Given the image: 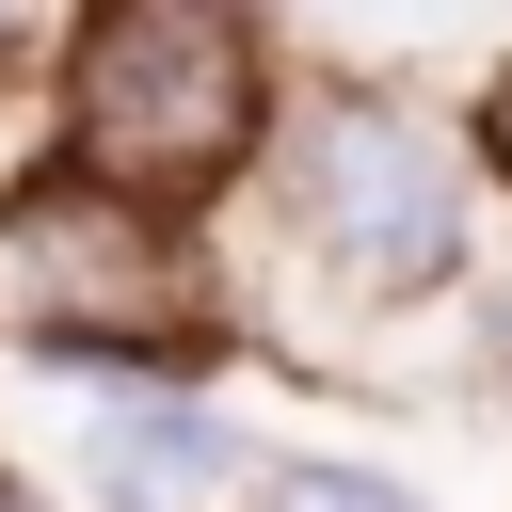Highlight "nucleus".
I'll return each mask as SVG.
<instances>
[{
    "instance_id": "obj_1",
    "label": "nucleus",
    "mask_w": 512,
    "mask_h": 512,
    "mask_svg": "<svg viewBox=\"0 0 512 512\" xmlns=\"http://www.w3.org/2000/svg\"><path fill=\"white\" fill-rule=\"evenodd\" d=\"M240 128H256V32L240 16H208V0H112L96 32H80V160H96V192H192V176H224L240 160Z\"/></svg>"
},
{
    "instance_id": "obj_2",
    "label": "nucleus",
    "mask_w": 512,
    "mask_h": 512,
    "mask_svg": "<svg viewBox=\"0 0 512 512\" xmlns=\"http://www.w3.org/2000/svg\"><path fill=\"white\" fill-rule=\"evenodd\" d=\"M0 320L16 336H64L96 368H144L192 336V256L128 208V192H16L0 208Z\"/></svg>"
},
{
    "instance_id": "obj_3",
    "label": "nucleus",
    "mask_w": 512,
    "mask_h": 512,
    "mask_svg": "<svg viewBox=\"0 0 512 512\" xmlns=\"http://www.w3.org/2000/svg\"><path fill=\"white\" fill-rule=\"evenodd\" d=\"M288 208H304V240H320L352 288H416V272H448V240H464L448 144H432L416 112H384V96H320V112H304Z\"/></svg>"
},
{
    "instance_id": "obj_4",
    "label": "nucleus",
    "mask_w": 512,
    "mask_h": 512,
    "mask_svg": "<svg viewBox=\"0 0 512 512\" xmlns=\"http://www.w3.org/2000/svg\"><path fill=\"white\" fill-rule=\"evenodd\" d=\"M16 448L64 480V512H208V480L240 464L224 416L160 368H64V384H16Z\"/></svg>"
},
{
    "instance_id": "obj_5",
    "label": "nucleus",
    "mask_w": 512,
    "mask_h": 512,
    "mask_svg": "<svg viewBox=\"0 0 512 512\" xmlns=\"http://www.w3.org/2000/svg\"><path fill=\"white\" fill-rule=\"evenodd\" d=\"M288 512H416L400 480H352V464H320V480H288Z\"/></svg>"
},
{
    "instance_id": "obj_6",
    "label": "nucleus",
    "mask_w": 512,
    "mask_h": 512,
    "mask_svg": "<svg viewBox=\"0 0 512 512\" xmlns=\"http://www.w3.org/2000/svg\"><path fill=\"white\" fill-rule=\"evenodd\" d=\"M496 160H512V80H496Z\"/></svg>"
},
{
    "instance_id": "obj_7",
    "label": "nucleus",
    "mask_w": 512,
    "mask_h": 512,
    "mask_svg": "<svg viewBox=\"0 0 512 512\" xmlns=\"http://www.w3.org/2000/svg\"><path fill=\"white\" fill-rule=\"evenodd\" d=\"M496 352H512V320H496Z\"/></svg>"
}]
</instances>
